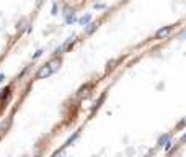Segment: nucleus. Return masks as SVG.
<instances>
[{
	"instance_id": "1",
	"label": "nucleus",
	"mask_w": 186,
	"mask_h": 157,
	"mask_svg": "<svg viewBox=\"0 0 186 157\" xmlns=\"http://www.w3.org/2000/svg\"><path fill=\"white\" fill-rule=\"evenodd\" d=\"M44 0H0V66L13 44L31 28Z\"/></svg>"
},
{
	"instance_id": "2",
	"label": "nucleus",
	"mask_w": 186,
	"mask_h": 157,
	"mask_svg": "<svg viewBox=\"0 0 186 157\" xmlns=\"http://www.w3.org/2000/svg\"><path fill=\"white\" fill-rule=\"evenodd\" d=\"M171 33V26H165V28H160L159 31H157V34H155V38L157 39H163V38H167L168 34Z\"/></svg>"
},
{
	"instance_id": "3",
	"label": "nucleus",
	"mask_w": 186,
	"mask_h": 157,
	"mask_svg": "<svg viewBox=\"0 0 186 157\" xmlns=\"http://www.w3.org/2000/svg\"><path fill=\"white\" fill-rule=\"evenodd\" d=\"M167 141H170V134H163L160 139H159V144L160 146H163V144H167Z\"/></svg>"
},
{
	"instance_id": "4",
	"label": "nucleus",
	"mask_w": 186,
	"mask_h": 157,
	"mask_svg": "<svg viewBox=\"0 0 186 157\" xmlns=\"http://www.w3.org/2000/svg\"><path fill=\"white\" fill-rule=\"evenodd\" d=\"M104 98H106V94H103V95L100 97V100H96V103H95V107H93V110H96L98 107H101V103L104 102Z\"/></svg>"
},
{
	"instance_id": "5",
	"label": "nucleus",
	"mask_w": 186,
	"mask_h": 157,
	"mask_svg": "<svg viewBox=\"0 0 186 157\" xmlns=\"http://www.w3.org/2000/svg\"><path fill=\"white\" fill-rule=\"evenodd\" d=\"M88 90H90V85H87V87H83L82 90L78 92V97H83V95H88Z\"/></svg>"
},
{
	"instance_id": "6",
	"label": "nucleus",
	"mask_w": 186,
	"mask_h": 157,
	"mask_svg": "<svg viewBox=\"0 0 186 157\" xmlns=\"http://www.w3.org/2000/svg\"><path fill=\"white\" fill-rule=\"evenodd\" d=\"M114 64H116V61H109V62H108V66H106V71L113 69V67H114Z\"/></svg>"
},
{
	"instance_id": "7",
	"label": "nucleus",
	"mask_w": 186,
	"mask_h": 157,
	"mask_svg": "<svg viewBox=\"0 0 186 157\" xmlns=\"http://www.w3.org/2000/svg\"><path fill=\"white\" fill-rule=\"evenodd\" d=\"M80 21H82L83 25H85V23H88V21H90V15H87V16H83V18L80 20Z\"/></svg>"
},
{
	"instance_id": "8",
	"label": "nucleus",
	"mask_w": 186,
	"mask_h": 157,
	"mask_svg": "<svg viewBox=\"0 0 186 157\" xmlns=\"http://www.w3.org/2000/svg\"><path fill=\"white\" fill-rule=\"evenodd\" d=\"M181 142H186V134H183V137H181Z\"/></svg>"
}]
</instances>
